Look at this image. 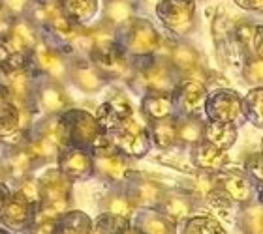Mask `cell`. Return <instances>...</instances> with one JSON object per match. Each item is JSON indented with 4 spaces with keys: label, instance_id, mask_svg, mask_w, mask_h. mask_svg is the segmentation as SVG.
Returning <instances> with one entry per match:
<instances>
[{
    "label": "cell",
    "instance_id": "obj_32",
    "mask_svg": "<svg viewBox=\"0 0 263 234\" xmlns=\"http://www.w3.org/2000/svg\"><path fill=\"white\" fill-rule=\"evenodd\" d=\"M203 122L197 116H188L177 125V142L182 146H196L203 141Z\"/></svg>",
    "mask_w": 263,
    "mask_h": 234
},
{
    "label": "cell",
    "instance_id": "obj_7",
    "mask_svg": "<svg viewBox=\"0 0 263 234\" xmlns=\"http://www.w3.org/2000/svg\"><path fill=\"white\" fill-rule=\"evenodd\" d=\"M205 113L211 122H228L235 124L242 115V99L233 90L222 88L218 92H213L205 99Z\"/></svg>",
    "mask_w": 263,
    "mask_h": 234
},
{
    "label": "cell",
    "instance_id": "obj_15",
    "mask_svg": "<svg viewBox=\"0 0 263 234\" xmlns=\"http://www.w3.org/2000/svg\"><path fill=\"white\" fill-rule=\"evenodd\" d=\"M2 165H4L6 173H8V178L19 182V180H23L25 176L30 175L32 167L38 165V161L34 159L32 152H30V146H28L27 139H25L23 142H17L15 146L6 154Z\"/></svg>",
    "mask_w": 263,
    "mask_h": 234
},
{
    "label": "cell",
    "instance_id": "obj_42",
    "mask_svg": "<svg viewBox=\"0 0 263 234\" xmlns=\"http://www.w3.org/2000/svg\"><path fill=\"white\" fill-rule=\"evenodd\" d=\"M245 79L252 84H263V58H250L245 66Z\"/></svg>",
    "mask_w": 263,
    "mask_h": 234
},
{
    "label": "cell",
    "instance_id": "obj_39",
    "mask_svg": "<svg viewBox=\"0 0 263 234\" xmlns=\"http://www.w3.org/2000/svg\"><path fill=\"white\" fill-rule=\"evenodd\" d=\"M34 0H0V8L10 19H21L30 13Z\"/></svg>",
    "mask_w": 263,
    "mask_h": 234
},
{
    "label": "cell",
    "instance_id": "obj_49",
    "mask_svg": "<svg viewBox=\"0 0 263 234\" xmlns=\"http://www.w3.org/2000/svg\"><path fill=\"white\" fill-rule=\"evenodd\" d=\"M8 99V88H6L4 82H0V103Z\"/></svg>",
    "mask_w": 263,
    "mask_h": 234
},
{
    "label": "cell",
    "instance_id": "obj_28",
    "mask_svg": "<svg viewBox=\"0 0 263 234\" xmlns=\"http://www.w3.org/2000/svg\"><path fill=\"white\" fill-rule=\"evenodd\" d=\"M170 62L177 71H182V73L190 75L199 68V55H197V51L194 49L192 45L177 44L171 47Z\"/></svg>",
    "mask_w": 263,
    "mask_h": 234
},
{
    "label": "cell",
    "instance_id": "obj_11",
    "mask_svg": "<svg viewBox=\"0 0 263 234\" xmlns=\"http://www.w3.org/2000/svg\"><path fill=\"white\" fill-rule=\"evenodd\" d=\"M88 60L98 68V71L105 79H124L130 75L128 58L117 44L109 45V47H102V49H94Z\"/></svg>",
    "mask_w": 263,
    "mask_h": 234
},
{
    "label": "cell",
    "instance_id": "obj_48",
    "mask_svg": "<svg viewBox=\"0 0 263 234\" xmlns=\"http://www.w3.org/2000/svg\"><path fill=\"white\" fill-rule=\"evenodd\" d=\"M237 4L250 11H263V0H235Z\"/></svg>",
    "mask_w": 263,
    "mask_h": 234
},
{
    "label": "cell",
    "instance_id": "obj_12",
    "mask_svg": "<svg viewBox=\"0 0 263 234\" xmlns=\"http://www.w3.org/2000/svg\"><path fill=\"white\" fill-rule=\"evenodd\" d=\"M132 116H134V109H132V103L126 98V94L115 92L100 105L96 120H98L100 127L105 133V131L117 130L124 120L132 118Z\"/></svg>",
    "mask_w": 263,
    "mask_h": 234
},
{
    "label": "cell",
    "instance_id": "obj_55",
    "mask_svg": "<svg viewBox=\"0 0 263 234\" xmlns=\"http://www.w3.org/2000/svg\"><path fill=\"white\" fill-rule=\"evenodd\" d=\"M261 156H263V154H261Z\"/></svg>",
    "mask_w": 263,
    "mask_h": 234
},
{
    "label": "cell",
    "instance_id": "obj_21",
    "mask_svg": "<svg viewBox=\"0 0 263 234\" xmlns=\"http://www.w3.org/2000/svg\"><path fill=\"white\" fill-rule=\"evenodd\" d=\"M192 197L186 195V193H165L162 202H160L158 212L164 214L165 218L173 223H179V221H184L192 214Z\"/></svg>",
    "mask_w": 263,
    "mask_h": 234
},
{
    "label": "cell",
    "instance_id": "obj_17",
    "mask_svg": "<svg viewBox=\"0 0 263 234\" xmlns=\"http://www.w3.org/2000/svg\"><path fill=\"white\" fill-rule=\"evenodd\" d=\"M94 158V175L102 180H107L111 184H119L130 176V167L126 159L119 152L104 154V156H92Z\"/></svg>",
    "mask_w": 263,
    "mask_h": 234
},
{
    "label": "cell",
    "instance_id": "obj_26",
    "mask_svg": "<svg viewBox=\"0 0 263 234\" xmlns=\"http://www.w3.org/2000/svg\"><path fill=\"white\" fill-rule=\"evenodd\" d=\"M136 227L143 234H177L175 223L158 210H143L137 216Z\"/></svg>",
    "mask_w": 263,
    "mask_h": 234
},
{
    "label": "cell",
    "instance_id": "obj_40",
    "mask_svg": "<svg viewBox=\"0 0 263 234\" xmlns=\"http://www.w3.org/2000/svg\"><path fill=\"white\" fill-rule=\"evenodd\" d=\"M17 191L21 193L25 199H27L30 204H34V206H38L40 204V182L38 178H34V176H25L23 180H19L17 182Z\"/></svg>",
    "mask_w": 263,
    "mask_h": 234
},
{
    "label": "cell",
    "instance_id": "obj_43",
    "mask_svg": "<svg viewBox=\"0 0 263 234\" xmlns=\"http://www.w3.org/2000/svg\"><path fill=\"white\" fill-rule=\"evenodd\" d=\"M247 169L254 178L263 184V156H252L247 161Z\"/></svg>",
    "mask_w": 263,
    "mask_h": 234
},
{
    "label": "cell",
    "instance_id": "obj_10",
    "mask_svg": "<svg viewBox=\"0 0 263 234\" xmlns=\"http://www.w3.org/2000/svg\"><path fill=\"white\" fill-rule=\"evenodd\" d=\"M34 101L38 103V107L44 111L47 116H61L62 113L70 109L71 99L66 94L64 87L61 82H55L45 77V81L36 84L34 90Z\"/></svg>",
    "mask_w": 263,
    "mask_h": 234
},
{
    "label": "cell",
    "instance_id": "obj_41",
    "mask_svg": "<svg viewBox=\"0 0 263 234\" xmlns=\"http://www.w3.org/2000/svg\"><path fill=\"white\" fill-rule=\"evenodd\" d=\"M254 34H256V27H252L250 23H242L237 27V41L242 51L254 53Z\"/></svg>",
    "mask_w": 263,
    "mask_h": 234
},
{
    "label": "cell",
    "instance_id": "obj_37",
    "mask_svg": "<svg viewBox=\"0 0 263 234\" xmlns=\"http://www.w3.org/2000/svg\"><path fill=\"white\" fill-rule=\"evenodd\" d=\"M182 234H224V229L211 216H196L186 221Z\"/></svg>",
    "mask_w": 263,
    "mask_h": 234
},
{
    "label": "cell",
    "instance_id": "obj_45",
    "mask_svg": "<svg viewBox=\"0 0 263 234\" xmlns=\"http://www.w3.org/2000/svg\"><path fill=\"white\" fill-rule=\"evenodd\" d=\"M254 53L263 58V27H256V34H254Z\"/></svg>",
    "mask_w": 263,
    "mask_h": 234
},
{
    "label": "cell",
    "instance_id": "obj_9",
    "mask_svg": "<svg viewBox=\"0 0 263 234\" xmlns=\"http://www.w3.org/2000/svg\"><path fill=\"white\" fill-rule=\"evenodd\" d=\"M34 212L36 206L25 199L19 191H11L8 204L4 208L2 214V221L4 229H8L10 232H25L34 225Z\"/></svg>",
    "mask_w": 263,
    "mask_h": 234
},
{
    "label": "cell",
    "instance_id": "obj_6",
    "mask_svg": "<svg viewBox=\"0 0 263 234\" xmlns=\"http://www.w3.org/2000/svg\"><path fill=\"white\" fill-rule=\"evenodd\" d=\"M126 28V51L132 56L147 58L160 47L158 32L147 19H132Z\"/></svg>",
    "mask_w": 263,
    "mask_h": 234
},
{
    "label": "cell",
    "instance_id": "obj_53",
    "mask_svg": "<svg viewBox=\"0 0 263 234\" xmlns=\"http://www.w3.org/2000/svg\"><path fill=\"white\" fill-rule=\"evenodd\" d=\"M261 202H263V191H261Z\"/></svg>",
    "mask_w": 263,
    "mask_h": 234
},
{
    "label": "cell",
    "instance_id": "obj_5",
    "mask_svg": "<svg viewBox=\"0 0 263 234\" xmlns=\"http://www.w3.org/2000/svg\"><path fill=\"white\" fill-rule=\"evenodd\" d=\"M32 64L40 73H44L51 81L64 84L70 79V62L64 56V53H61V51L51 47V45L44 44V41H40L34 47Z\"/></svg>",
    "mask_w": 263,
    "mask_h": 234
},
{
    "label": "cell",
    "instance_id": "obj_24",
    "mask_svg": "<svg viewBox=\"0 0 263 234\" xmlns=\"http://www.w3.org/2000/svg\"><path fill=\"white\" fill-rule=\"evenodd\" d=\"M59 4L66 19L77 27L88 23L98 11V0H59Z\"/></svg>",
    "mask_w": 263,
    "mask_h": 234
},
{
    "label": "cell",
    "instance_id": "obj_2",
    "mask_svg": "<svg viewBox=\"0 0 263 234\" xmlns=\"http://www.w3.org/2000/svg\"><path fill=\"white\" fill-rule=\"evenodd\" d=\"M59 122H61L66 146L90 150L100 137L104 135V130L100 127L96 116L85 109H71L70 107L59 116Z\"/></svg>",
    "mask_w": 263,
    "mask_h": 234
},
{
    "label": "cell",
    "instance_id": "obj_22",
    "mask_svg": "<svg viewBox=\"0 0 263 234\" xmlns=\"http://www.w3.org/2000/svg\"><path fill=\"white\" fill-rule=\"evenodd\" d=\"M237 139V127L235 124L228 122H209L203 125V141L213 144L222 152H228Z\"/></svg>",
    "mask_w": 263,
    "mask_h": 234
},
{
    "label": "cell",
    "instance_id": "obj_51",
    "mask_svg": "<svg viewBox=\"0 0 263 234\" xmlns=\"http://www.w3.org/2000/svg\"><path fill=\"white\" fill-rule=\"evenodd\" d=\"M8 180H10V178H8V173H6L4 165L0 163V182H4V184H6V182H8Z\"/></svg>",
    "mask_w": 263,
    "mask_h": 234
},
{
    "label": "cell",
    "instance_id": "obj_3",
    "mask_svg": "<svg viewBox=\"0 0 263 234\" xmlns=\"http://www.w3.org/2000/svg\"><path fill=\"white\" fill-rule=\"evenodd\" d=\"M156 15L170 32L188 36L196 25V0H158Z\"/></svg>",
    "mask_w": 263,
    "mask_h": 234
},
{
    "label": "cell",
    "instance_id": "obj_4",
    "mask_svg": "<svg viewBox=\"0 0 263 234\" xmlns=\"http://www.w3.org/2000/svg\"><path fill=\"white\" fill-rule=\"evenodd\" d=\"M111 142L119 154L130 158H143L151 148V135L148 130L143 127L134 116L124 120L117 130L111 131Z\"/></svg>",
    "mask_w": 263,
    "mask_h": 234
},
{
    "label": "cell",
    "instance_id": "obj_31",
    "mask_svg": "<svg viewBox=\"0 0 263 234\" xmlns=\"http://www.w3.org/2000/svg\"><path fill=\"white\" fill-rule=\"evenodd\" d=\"M21 135V120H19V109L6 99L0 103V139H11Z\"/></svg>",
    "mask_w": 263,
    "mask_h": 234
},
{
    "label": "cell",
    "instance_id": "obj_14",
    "mask_svg": "<svg viewBox=\"0 0 263 234\" xmlns=\"http://www.w3.org/2000/svg\"><path fill=\"white\" fill-rule=\"evenodd\" d=\"M128 195L134 201L136 208H143V210H158L160 202L164 199L165 189L158 182L143 176V178H134L130 187H128Z\"/></svg>",
    "mask_w": 263,
    "mask_h": 234
},
{
    "label": "cell",
    "instance_id": "obj_16",
    "mask_svg": "<svg viewBox=\"0 0 263 234\" xmlns=\"http://www.w3.org/2000/svg\"><path fill=\"white\" fill-rule=\"evenodd\" d=\"M70 81L73 82L81 92L94 94L104 88L107 79L100 73L98 68H96L90 60L83 58V60L73 62V64H70Z\"/></svg>",
    "mask_w": 263,
    "mask_h": 234
},
{
    "label": "cell",
    "instance_id": "obj_25",
    "mask_svg": "<svg viewBox=\"0 0 263 234\" xmlns=\"http://www.w3.org/2000/svg\"><path fill=\"white\" fill-rule=\"evenodd\" d=\"M177 122L173 116L162 120H153L151 127H148V135H151V142L154 146H158L160 150H167L173 144H177Z\"/></svg>",
    "mask_w": 263,
    "mask_h": 234
},
{
    "label": "cell",
    "instance_id": "obj_19",
    "mask_svg": "<svg viewBox=\"0 0 263 234\" xmlns=\"http://www.w3.org/2000/svg\"><path fill=\"white\" fill-rule=\"evenodd\" d=\"M192 161L203 173H218L228 161V154L214 148L213 144L201 141L192 150Z\"/></svg>",
    "mask_w": 263,
    "mask_h": 234
},
{
    "label": "cell",
    "instance_id": "obj_13",
    "mask_svg": "<svg viewBox=\"0 0 263 234\" xmlns=\"http://www.w3.org/2000/svg\"><path fill=\"white\" fill-rule=\"evenodd\" d=\"M143 84L148 88L151 94H165L170 96L175 92L179 79L175 75V68H171L165 62H151V64L141 71Z\"/></svg>",
    "mask_w": 263,
    "mask_h": 234
},
{
    "label": "cell",
    "instance_id": "obj_38",
    "mask_svg": "<svg viewBox=\"0 0 263 234\" xmlns=\"http://www.w3.org/2000/svg\"><path fill=\"white\" fill-rule=\"evenodd\" d=\"M242 230L245 234H263V208H247L242 214Z\"/></svg>",
    "mask_w": 263,
    "mask_h": 234
},
{
    "label": "cell",
    "instance_id": "obj_52",
    "mask_svg": "<svg viewBox=\"0 0 263 234\" xmlns=\"http://www.w3.org/2000/svg\"><path fill=\"white\" fill-rule=\"evenodd\" d=\"M0 234H13V232H10L8 229H0Z\"/></svg>",
    "mask_w": 263,
    "mask_h": 234
},
{
    "label": "cell",
    "instance_id": "obj_27",
    "mask_svg": "<svg viewBox=\"0 0 263 234\" xmlns=\"http://www.w3.org/2000/svg\"><path fill=\"white\" fill-rule=\"evenodd\" d=\"M102 214H113L119 218H124L130 221L132 216L136 214V204L130 199L128 191H111L100 202Z\"/></svg>",
    "mask_w": 263,
    "mask_h": 234
},
{
    "label": "cell",
    "instance_id": "obj_18",
    "mask_svg": "<svg viewBox=\"0 0 263 234\" xmlns=\"http://www.w3.org/2000/svg\"><path fill=\"white\" fill-rule=\"evenodd\" d=\"M175 94L181 109L186 115L197 113L205 105V99H207V88L203 87L201 81H196V79L179 81V84L175 88Z\"/></svg>",
    "mask_w": 263,
    "mask_h": 234
},
{
    "label": "cell",
    "instance_id": "obj_30",
    "mask_svg": "<svg viewBox=\"0 0 263 234\" xmlns=\"http://www.w3.org/2000/svg\"><path fill=\"white\" fill-rule=\"evenodd\" d=\"M134 19V8L128 0H105L104 6V23L113 28L126 27Z\"/></svg>",
    "mask_w": 263,
    "mask_h": 234
},
{
    "label": "cell",
    "instance_id": "obj_44",
    "mask_svg": "<svg viewBox=\"0 0 263 234\" xmlns=\"http://www.w3.org/2000/svg\"><path fill=\"white\" fill-rule=\"evenodd\" d=\"M53 225L55 223H34L25 234H53Z\"/></svg>",
    "mask_w": 263,
    "mask_h": 234
},
{
    "label": "cell",
    "instance_id": "obj_46",
    "mask_svg": "<svg viewBox=\"0 0 263 234\" xmlns=\"http://www.w3.org/2000/svg\"><path fill=\"white\" fill-rule=\"evenodd\" d=\"M11 23H13V19H10V17L4 13V10L0 8V39L6 38V36L10 34Z\"/></svg>",
    "mask_w": 263,
    "mask_h": 234
},
{
    "label": "cell",
    "instance_id": "obj_33",
    "mask_svg": "<svg viewBox=\"0 0 263 234\" xmlns=\"http://www.w3.org/2000/svg\"><path fill=\"white\" fill-rule=\"evenodd\" d=\"M10 34H13V36L30 51H34V47L40 44V34H38V30H36V25H34L28 17L13 19Z\"/></svg>",
    "mask_w": 263,
    "mask_h": 234
},
{
    "label": "cell",
    "instance_id": "obj_20",
    "mask_svg": "<svg viewBox=\"0 0 263 234\" xmlns=\"http://www.w3.org/2000/svg\"><path fill=\"white\" fill-rule=\"evenodd\" d=\"M220 189L224 191L226 197L235 202H248L252 199V184L247 176L239 171H228L218 180Z\"/></svg>",
    "mask_w": 263,
    "mask_h": 234
},
{
    "label": "cell",
    "instance_id": "obj_23",
    "mask_svg": "<svg viewBox=\"0 0 263 234\" xmlns=\"http://www.w3.org/2000/svg\"><path fill=\"white\" fill-rule=\"evenodd\" d=\"M92 219L81 210H68L53 225V234H90Z\"/></svg>",
    "mask_w": 263,
    "mask_h": 234
},
{
    "label": "cell",
    "instance_id": "obj_50",
    "mask_svg": "<svg viewBox=\"0 0 263 234\" xmlns=\"http://www.w3.org/2000/svg\"><path fill=\"white\" fill-rule=\"evenodd\" d=\"M122 234H143L141 230L137 229V227H134V225H128L126 229H124V232Z\"/></svg>",
    "mask_w": 263,
    "mask_h": 234
},
{
    "label": "cell",
    "instance_id": "obj_8",
    "mask_svg": "<svg viewBox=\"0 0 263 234\" xmlns=\"http://www.w3.org/2000/svg\"><path fill=\"white\" fill-rule=\"evenodd\" d=\"M57 169L71 182H81L94 175V158L90 150L64 146L57 156Z\"/></svg>",
    "mask_w": 263,
    "mask_h": 234
},
{
    "label": "cell",
    "instance_id": "obj_36",
    "mask_svg": "<svg viewBox=\"0 0 263 234\" xmlns=\"http://www.w3.org/2000/svg\"><path fill=\"white\" fill-rule=\"evenodd\" d=\"M36 135L44 137V139L51 141L55 146H59V148L66 146V141H64V135H62L59 116H47V118L40 120L38 125H36Z\"/></svg>",
    "mask_w": 263,
    "mask_h": 234
},
{
    "label": "cell",
    "instance_id": "obj_1",
    "mask_svg": "<svg viewBox=\"0 0 263 234\" xmlns=\"http://www.w3.org/2000/svg\"><path fill=\"white\" fill-rule=\"evenodd\" d=\"M40 204L34 212V223H55L62 214L71 210L73 182L59 169L45 171L38 178Z\"/></svg>",
    "mask_w": 263,
    "mask_h": 234
},
{
    "label": "cell",
    "instance_id": "obj_54",
    "mask_svg": "<svg viewBox=\"0 0 263 234\" xmlns=\"http://www.w3.org/2000/svg\"><path fill=\"white\" fill-rule=\"evenodd\" d=\"M0 73H2V71H0ZM0 82H2V81H0Z\"/></svg>",
    "mask_w": 263,
    "mask_h": 234
},
{
    "label": "cell",
    "instance_id": "obj_47",
    "mask_svg": "<svg viewBox=\"0 0 263 234\" xmlns=\"http://www.w3.org/2000/svg\"><path fill=\"white\" fill-rule=\"evenodd\" d=\"M10 195H11L10 187H8L4 182H0V221H2V214H4V208H6V204H8Z\"/></svg>",
    "mask_w": 263,
    "mask_h": 234
},
{
    "label": "cell",
    "instance_id": "obj_29",
    "mask_svg": "<svg viewBox=\"0 0 263 234\" xmlns=\"http://www.w3.org/2000/svg\"><path fill=\"white\" fill-rule=\"evenodd\" d=\"M141 111L151 122L167 118V116H173V101L165 94H148L141 101Z\"/></svg>",
    "mask_w": 263,
    "mask_h": 234
},
{
    "label": "cell",
    "instance_id": "obj_35",
    "mask_svg": "<svg viewBox=\"0 0 263 234\" xmlns=\"http://www.w3.org/2000/svg\"><path fill=\"white\" fill-rule=\"evenodd\" d=\"M130 221L113 214H100L98 218L92 221L90 234H122Z\"/></svg>",
    "mask_w": 263,
    "mask_h": 234
},
{
    "label": "cell",
    "instance_id": "obj_34",
    "mask_svg": "<svg viewBox=\"0 0 263 234\" xmlns=\"http://www.w3.org/2000/svg\"><path fill=\"white\" fill-rule=\"evenodd\" d=\"M242 115L254 125L263 127V88H254L242 99Z\"/></svg>",
    "mask_w": 263,
    "mask_h": 234
}]
</instances>
